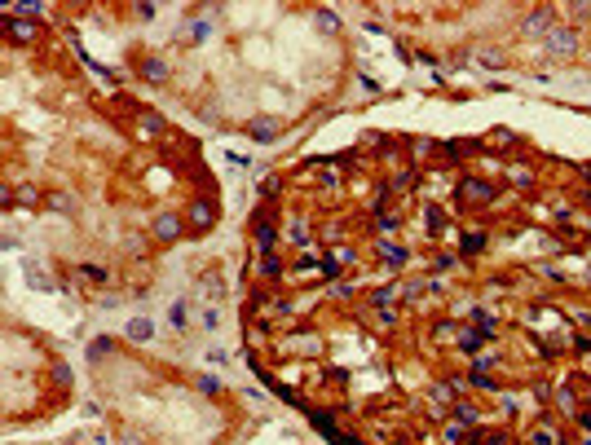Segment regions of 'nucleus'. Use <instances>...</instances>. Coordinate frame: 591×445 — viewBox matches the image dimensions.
<instances>
[{"label": "nucleus", "instance_id": "1", "mask_svg": "<svg viewBox=\"0 0 591 445\" xmlns=\"http://www.w3.org/2000/svg\"><path fill=\"white\" fill-rule=\"evenodd\" d=\"M543 40H547V49L556 53V57H574L578 53V35H574V27H565V22H556Z\"/></svg>", "mask_w": 591, "mask_h": 445}, {"label": "nucleus", "instance_id": "2", "mask_svg": "<svg viewBox=\"0 0 591 445\" xmlns=\"http://www.w3.org/2000/svg\"><path fill=\"white\" fill-rule=\"evenodd\" d=\"M252 243H256V251H261V256H270V251H274V243H279V225L270 221V212H261L256 221H252Z\"/></svg>", "mask_w": 591, "mask_h": 445}, {"label": "nucleus", "instance_id": "3", "mask_svg": "<svg viewBox=\"0 0 591 445\" xmlns=\"http://www.w3.org/2000/svg\"><path fill=\"white\" fill-rule=\"evenodd\" d=\"M279 132H283L279 119H270V115H256V119L247 124V137L256 141V146H274V141H279Z\"/></svg>", "mask_w": 591, "mask_h": 445}, {"label": "nucleus", "instance_id": "4", "mask_svg": "<svg viewBox=\"0 0 591 445\" xmlns=\"http://www.w3.org/2000/svg\"><path fill=\"white\" fill-rule=\"evenodd\" d=\"M155 238H159V243H177V238H181V216L177 212L155 216Z\"/></svg>", "mask_w": 591, "mask_h": 445}, {"label": "nucleus", "instance_id": "5", "mask_svg": "<svg viewBox=\"0 0 591 445\" xmlns=\"http://www.w3.org/2000/svg\"><path fill=\"white\" fill-rule=\"evenodd\" d=\"M490 344V335L486 331H459V340H455V348H459V353H468V357H481V348Z\"/></svg>", "mask_w": 591, "mask_h": 445}, {"label": "nucleus", "instance_id": "6", "mask_svg": "<svg viewBox=\"0 0 591 445\" xmlns=\"http://www.w3.org/2000/svg\"><path fill=\"white\" fill-rule=\"evenodd\" d=\"M525 445H570V437H565L561 428H552V424H538V428L525 437Z\"/></svg>", "mask_w": 591, "mask_h": 445}, {"label": "nucleus", "instance_id": "7", "mask_svg": "<svg viewBox=\"0 0 591 445\" xmlns=\"http://www.w3.org/2000/svg\"><path fill=\"white\" fill-rule=\"evenodd\" d=\"M459 194L473 199V203H486V199H494V185H490V181H477V176H464V181H459Z\"/></svg>", "mask_w": 591, "mask_h": 445}, {"label": "nucleus", "instance_id": "8", "mask_svg": "<svg viewBox=\"0 0 591 445\" xmlns=\"http://www.w3.org/2000/svg\"><path fill=\"white\" fill-rule=\"evenodd\" d=\"M344 269H353V251L349 247H331L327 251V278H340Z\"/></svg>", "mask_w": 591, "mask_h": 445}, {"label": "nucleus", "instance_id": "9", "mask_svg": "<svg viewBox=\"0 0 591 445\" xmlns=\"http://www.w3.org/2000/svg\"><path fill=\"white\" fill-rule=\"evenodd\" d=\"M5 35L18 44H31L35 40V22H22V18H5Z\"/></svg>", "mask_w": 591, "mask_h": 445}, {"label": "nucleus", "instance_id": "10", "mask_svg": "<svg viewBox=\"0 0 591 445\" xmlns=\"http://www.w3.org/2000/svg\"><path fill=\"white\" fill-rule=\"evenodd\" d=\"M212 221H216V212H212L208 199H195V203H190V225H195V230H208Z\"/></svg>", "mask_w": 591, "mask_h": 445}, {"label": "nucleus", "instance_id": "11", "mask_svg": "<svg viewBox=\"0 0 591 445\" xmlns=\"http://www.w3.org/2000/svg\"><path fill=\"white\" fill-rule=\"evenodd\" d=\"M256 269H261V278H265V282H279L283 273H287V264H283V256H274V251H270V256H261Z\"/></svg>", "mask_w": 591, "mask_h": 445}, {"label": "nucleus", "instance_id": "12", "mask_svg": "<svg viewBox=\"0 0 591 445\" xmlns=\"http://www.w3.org/2000/svg\"><path fill=\"white\" fill-rule=\"evenodd\" d=\"M552 27H556V22H552V9H534V14L525 18V31L529 35H547Z\"/></svg>", "mask_w": 591, "mask_h": 445}, {"label": "nucleus", "instance_id": "13", "mask_svg": "<svg viewBox=\"0 0 591 445\" xmlns=\"http://www.w3.org/2000/svg\"><path fill=\"white\" fill-rule=\"evenodd\" d=\"M450 410H455V424H464V428H473L477 419H481V406L477 401H455Z\"/></svg>", "mask_w": 591, "mask_h": 445}, {"label": "nucleus", "instance_id": "14", "mask_svg": "<svg viewBox=\"0 0 591 445\" xmlns=\"http://www.w3.org/2000/svg\"><path fill=\"white\" fill-rule=\"evenodd\" d=\"M141 75H146L150 84H164L168 80V62L164 57H141Z\"/></svg>", "mask_w": 591, "mask_h": 445}, {"label": "nucleus", "instance_id": "15", "mask_svg": "<svg viewBox=\"0 0 591 445\" xmlns=\"http://www.w3.org/2000/svg\"><path fill=\"white\" fill-rule=\"evenodd\" d=\"M309 238H313V230H309V221H305V216H300V221H292V230H287V243L305 251V247H309Z\"/></svg>", "mask_w": 591, "mask_h": 445}, {"label": "nucleus", "instance_id": "16", "mask_svg": "<svg viewBox=\"0 0 591 445\" xmlns=\"http://www.w3.org/2000/svg\"><path fill=\"white\" fill-rule=\"evenodd\" d=\"M380 260L389 264V269H402L411 256H406V247H397V243H380Z\"/></svg>", "mask_w": 591, "mask_h": 445}, {"label": "nucleus", "instance_id": "17", "mask_svg": "<svg viewBox=\"0 0 591 445\" xmlns=\"http://www.w3.org/2000/svg\"><path fill=\"white\" fill-rule=\"evenodd\" d=\"M80 278L93 282V287H106L111 282V269H102V264H80Z\"/></svg>", "mask_w": 591, "mask_h": 445}, {"label": "nucleus", "instance_id": "18", "mask_svg": "<svg viewBox=\"0 0 591 445\" xmlns=\"http://www.w3.org/2000/svg\"><path fill=\"white\" fill-rule=\"evenodd\" d=\"M150 335H155L150 318H132V322H128V340H137V344H141V340H150Z\"/></svg>", "mask_w": 591, "mask_h": 445}, {"label": "nucleus", "instance_id": "19", "mask_svg": "<svg viewBox=\"0 0 591 445\" xmlns=\"http://www.w3.org/2000/svg\"><path fill=\"white\" fill-rule=\"evenodd\" d=\"M137 119H141V132H146V137H159L164 132V119L155 111H137Z\"/></svg>", "mask_w": 591, "mask_h": 445}, {"label": "nucleus", "instance_id": "20", "mask_svg": "<svg viewBox=\"0 0 591 445\" xmlns=\"http://www.w3.org/2000/svg\"><path fill=\"white\" fill-rule=\"evenodd\" d=\"M556 406H565L570 415H578V392L570 388V383H561V388H556Z\"/></svg>", "mask_w": 591, "mask_h": 445}, {"label": "nucleus", "instance_id": "21", "mask_svg": "<svg viewBox=\"0 0 591 445\" xmlns=\"http://www.w3.org/2000/svg\"><path fill=\"white\" fill-rule=\"evenodd\" d=\"M473 327L486 331L490 340H494V314H490V309H473Z\"/></svg>", "mask_w": 591, "mask_h": 445}, {"label": "nucleus", "instance_id": "22", "mask_svg": "<svg viewBox=\"0 0 591 445\" xmlns=\"http://www.w3.org/2000/svg\"><path fill=\"white\" fill-rule=\"evenodd\" d=\"M14 203H22V208H40V190L22 185V190H14Z\"/></svg>", "mask_w": 591, "mask_h": 445}, {"label": "nucleus", "instance_id": "23", "mask_svg": "<svg viewBox=\"0 0 591 445\" xmlns=\"http://www.w3.org/2000/svg\"><path fill=\"white\" fill-rule=\"evenodd\" d=\"M424 225H428V230H446V212L437 208V203H428V208H424Z\"/></svg>", "mask_w": 591, "mask_h": 445}, {"label": "nucleus", "instance_id": "24", "mask_svg": "<svg viewBox=\"0 0 591 445\" xmlns=\"http://www.w3.org/2000/svg\"><path fill=\"white\" fill-rule=\"evenodd\" d=\"M459 247L468 251V256H477V251H486V234H477V230H473V234H464V238H459Z\"/></svg>", "mask_w": 591, "mask_h": 445}, {"label": "nucleus", "instance_id": "25", "mask_svg": "<svg viewBox=\"0 0 591 445\" xmlns=\"http://www.w3.org/2000/svg\"><path fill=\"white\" fill-rule=\"evenodd\" d=\"M44 208L58 212V216H67V212H76V203H71L67 194H49V199H44Z\"/></svg>", "mask_w": 591, "mask_h": 445}, {"label": "nucleus", "instance_id": "26", "mask_svg": "<svg viewBox=\"0 0 591 445\" xmlns=\"http://www.w3.org/2000/svg\"><path fill=\"white\" fill-rule=\"evenodd\" d=\"M441 437H446V445H459V441H468V428L464 424H446Z\"/></svg>", "mask_w": 591, "mask_h": 445}, {"label": "nucleus", "instance_id": "27", "mask_svg": "<svg viewBox=\"0 0 591 445\" xmlns=\"http://www.w3.org/2000/svg\"><path fill=\"white\" fill-rule=\"evenodd\" d=\"M313 18H318V27L327 31V35H331V31H340V18H335L331 9H318V14H313Z\"/></svg>", "mask_w": 591, "mask_h": 445}, {"label": "nucleus", "instance_id": "28", "mask_svg": "<svg viewBox=\"0 0 591 445\" xmlns=\"http://www.w3.org/2000/svg\"><path fill=\"white\" fill-rule=\"evenodd\" d=\"M111 348H115V344L102 335V340H93V344H89V357H93V362H102V357H111Z\"/></svg>", "mask_w": 591, "mask_h": 445}, {"label": "nucleus", "instance_id": "29", "mask_svg": "<svg viewBox=\"0 0 591 445\" xmlns=\"http://www.w3.org/2000/svg\"><path fill=\"white\" fill-rule=\"evenodd\" d=\"M27 282L35 287V291H49V287H53V282H49V278H44V273H40V269H35V264H27Z\"/></svg>", "mask_w": 591, "mask_h": 445}, {"label": "nucleus", "instance_id": "30", "mask_svg": "<svg viewBox=\"0 0 591 445\" xmlns=\"http://www.w3.org/2000/svg\"><path fill=\"white\" fill-rule=\"evenodd\" d=\"M203 291H208L212 300H221V296H225V287H221V278H216V273H203Z\"/></svg>", "mask_w": 591, "mask_h": 445}, {"label": "nucleus", "instance_id": "31", "mask_svg": "<svg viewBox=\"0 0 591 445\" xmlns=\"http://www.w3.org/2000/svg\"><path fill=\"white\" fill-rule=\"evenodd\" d=\"M376 327H397V309H371Z\"/></svg>", "mask_w": 591, "mask_h": 445}, {"label": "nucleus", "instance_id": "32", "mask_svg": "<svg viewBox=\"0 0 591 445\" xmlns=\"http://www.w3.org/2000/svg\"><path fill=\"white\" fill-rule=\"evenodd\" d=\"M432 264H437V269H459V256H455V251H437Z\"/></svg>", "mask_w": 591, "mask_h": 445}, {"label": "nucleus", "instance_id": "33", "mask_svg": "<svg viewBox=\"0 0 591 445\" xmlns=\"http://www.w3.org/2000/svg\"><path fill=\"white\" fill-rule=\"evenodd\" d=\"M432 335H437V340H459V327H455V322H437Z\"/></svg>", "mask_w": 591, "mask_h": 445}, {"label": "nucleus", "instance_id": "34", "mask_svg": "<svg viewBox=\"0 0 591 445\" xmlns=\"http://www.w3.org/2000/svg\"><path fill=\"white\" fill-rule=\"evenodd\" d=\"M195 383H199V392H221V379L216 375H199Z\"/></svg>", "mask_w": 591, "mask_h": 445}, {"label": "nucleus", "instance_id": "35", "mask_svg": "<svg viewBox=\"0 0 591 445\" xmlns=\"http://www.w3.org/2000/svg\"><path fill=\"white\" fill-rule=\"evenodd\" d=\"M508 176H512V185H529V181H534L529 167H508Z\"/></svg>", "mask_w": 591, "mask_h": 445}, {"label": "nucleus", "instance_id": "36", "mask_svg": "<svg viewBox=\"0 0 591 445\" xmlns=\"http://www.w3.org/2000/svg\"><path fill=\"white\" fill-rule=\"evenodd\" d=\"M481 66H503V53L499 49H481Z\"/></svg>", "mask_w": 591, "mask_h": 445}, {"label": "nucleus", "instance_id": "37", "mask_svg": "<svg viewBox=\"0 0 591 445\" xmlns=\"http://www.w3.org/2000/svg\"><path fill=\"white\" fill-rule=\"evenodd\" d=\"M490 141H494V146H512V141H516V137H512V132H508V128H499V132H494V137H486V146H490Z\"/></svg>", "mask_w": 591, "mask_h": 445}, {"label": "nucleus", "instance_id": "38", "mask_svg": "<svg viewBox=\"0 0 591 445\" xmlns=\"http://www.w3.org/2000/svg\"><path fill=\"white\" fill-rule=\"evenodd\" d=\"M397 225H402V221H397V216H393V212H384V216H380V234H393V230H397Z\"/></svg>", "mask_w": 591, "mask_h": 445}, {"label": "nucleus", "instance_id": "39", "mask_svg": "<svg viewBox=\"0 0 591 445\" xmlns=\"http://www.w3.org/2000/svg\"><path fill=\"white\" fill-rule=\"evenodd\" d=\"M331 296H335V300H353V282H335Z\"/></svg>", "mask_w": 591, "mask_h": 445}, {"label": "nucleus", "instance_id": "40", "mask_svg": "<svg viewBox=\"0 0 591 445\" xmlns=\"http://www.w3.org/2000/svg\"><path fill=\"white\" fill-rule=\"evenodd\" d=\"M168 322H173V327H186V309L173 305V309H168Z\"/></svg>", "mask_w": 591, "mask_h": 445}, {"label": "nucleus", "instance_id": "41", "mask_svg": "<svg viewBox=\"0 0 591 445\" xmlns=\"http://www.w3.org/2000/svg\"><path fill=\"white\" fill-rule=\"evenodd\" d=\"M574 353H583V357L591 353V335H574Z\"/></svg>", "mask_w": 591, "mask_h": 445}, {"label": "nucleus", "instance_id": "42", "mask_svg": "<svg viewBox=\"0 0 591 445\" xmlns=\"http://www.w3.org/2000/svg\"><path fill=\"white\" fill-rule=\"evenodd\" d=\"M578 424H583L591 432V406H578Z\"/></svg>", "mask_w": 591, "mask_h": 445}, {"label": "nucleus", "instance_id": "43", "mask_svg": "<svg viewBox=\"0 0 591 445\" xmlns=\"http://www.w3.org/2000/svg\"><path fill=\"white\" fill-rule=\"evenodd\" d=\"M119 445H141V437H132V432H119Z\"/></svg>", "mask_w": 591, "mask_h": 445}, {"label": "nucleus", "instance_id": "44", "mask_svg": "<svg viewBox=\"0 0 591 445\" xmlns=\"http://www.w3.org/2000/svg\"><path fill=\"white\" fill-rule=\"evenodd\" d=\"M583 176H587V181H591V163H583Z\"/></svg>", "mask_w": 591, "mask_h": 445}, {"label": "nucleus", "instance_id": "45", "mask_svg": "<svg viewBox=\"0 0 591 445\" xmlns=\"http://www.w3.org/2000/svg\"><path fill=\"white\" fill-rule=\"evenodd\" d=\"M578 445H591V432H587V437H583V441H578Z\"/></svg>", "mask_w": 591, "mask_h": 445}, {"label": "nucleus", "instance_id": "46", "mask_svg": "<svg viewBox=\"0 0 591 445\" xmlns=\"http://www.w3.org/2000/svg\"><path fill=\"white\" fill-rule=\"evenodd\" d=\"M587 406H591V383H587Z\"/></svg>", "mask_w": 591, "mask_h": 445}, {"label": "nucleus", "instance_id": "47", "mask_svg": "<svg viewBox=\"0 0 591 445\" xmlns=\"http://www.w3.org/2000/svg\"><path fill=\"white\" fill-rule=\"evenodd\" d=\"M587 234H591V221H587Z\"/></svg>", "mask_w": 591, "mask_h": 445}]
</instances>
